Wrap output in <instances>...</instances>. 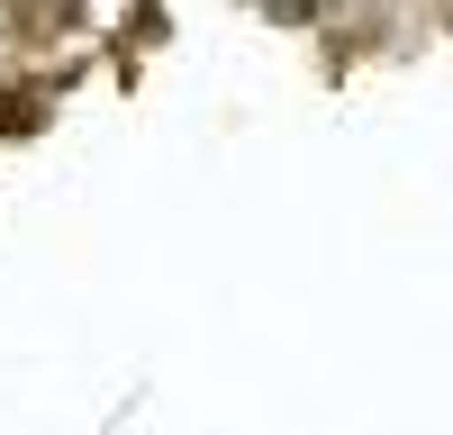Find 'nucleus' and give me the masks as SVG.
Instances as JSON below:
<instances>
[{"label":"nucleus","instance_id":"f257e3e1","mask_svg":"<svg viewBox=\"0 0 453 435\" xmlns=\"http://www.w3.org/2000/svg\"><path fill=\"white\" fill-rule=\"evenodd\" d=\"M281 10H318V0H281Z\"/></svg>","mask_w":453,"mask_h":435}]
</instances>
